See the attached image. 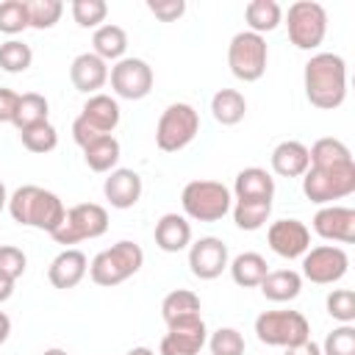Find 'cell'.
Returning <instances> with one entry per match:
<instances>
[{
  "label": "cell",
  "instance_id": "23",
  "mask_svg": "<svg viewBox=\"0 0 355 355\" xmlns=\"http://www.w3.org/2000/svg\"><path fill=\"white\" fill-rule=\"evenodd\" d=\"M236 200H269L275 197V178L261 166H247L236 175L233 183Z\"/></svg>",
  "mask_w": 355,
  "mask_h": 355
},
{
  "label": "cell",
  "instance_id": "51",
  "mask_svg": "<svg viewBox=\"0 0 355 355\" xmlns=\"http://www.w3.org/2000/svg\"><path fill=\"white\" fill-rule=\"evenodd\" d=\"M42 355H69L67 349H61V347H50V349H44Z\"/></svg>",
  "mask_w": 355,
  "mask_h": 355
},
{
  "label": "cell",
  "instance_id": "4",
  "mask_svg": "<svg viewBox=\"0 0 355 355\" xmlns=\"http://www.w3.org/2000/svg\"><path fill=\"white\" fill-rule=\"evenodd\" d=\"M180 205L186 219L219 222L233 208V197H230V189L219 180H191L180 191Z\"/></svg>",
  "mask_w": 355,
  "mask_h": 355
},
{
  "label": "cell",
  "instance_id": "17",
  "mask_svg": "<svg viewBox=\"0 0 355 355\" xmlns=\"http://www.w3.org/2000/svg\"><path fill=\"white\" fill-rule=\"evenodd\" d=\"M141 191H144L141 175L133 169H125V166H116L114 172H108L105 183H103L105 200L111 202V208H119V211L133 208L141 200Z\"/></svg>",
  "mask_w": 355,
  "mask_h": 355
},
{
  "label": "cell",
  "instance_id": "39",
  "mask_svg": "<svg viewBox=\"0 0 355 355\" xmlns=\"http://www.w3.org/2000/svg\"><path fill=\"white\" fill-rule=\"evenodd\" d=\"M324 308L336 322L352 324L355 322V291L352 288H333L324 300Z\"/></svg>",
  "mask_w": 355,
  "mask_h": 355
},
{
  "label": "cell",
  "instance_id": "42",
  "mask_svg": "<svg viewBox=\"0 0 355 355\" xmlns=\"http://www.w3.org/2000/svg\"><path fill=\"white\" fill-rule=\"evenodd\" d=\"M25 266H28V258L19 247L14 244H0V275L11 283H17L22 275H25Z\"/></svg>",
  "mask_w": 355,
  "mask_h": 355
},
{
  "label": "cell",
  "instance_id": "44",
  "mask_svg": "<svg viewBox=\"0 0 355 355\" xmlns=\"http://www.w3.org/2000/svg\"><path fill=\"white\" fill-rule=\"evenodd\" d=\"M100 136H105V133H97L83 116H75V122H72V139H75V144L83 150L86 144H92L94 139H100Z\"/></svg>",
  "mask_w": 355,
  "mask_h": 355
},
{
  "label": "cell",
  "instance_id": "34",
  "mask_svg": "<svg viewBox=\"0 0 355 355\" xmlns=\"http://www.w3.org/2000/svg\"><path fill=\"white\" fill-rule=\"evenodd\" d=\"M25 28H31L28 0H3L0 3V33L17 36Z\"/></svg>",
  "mask_w": 355,
  "mask_h": 355
},
{
  "label": "cell",
  "instance_id": "20",
  "mask_svg": "<svg viewBox=\"0 0 355 355\" xmlns=\"http://www.w3.org/2000/svg\"><path fill=\"white\" fill-rule=\"evenodd\" d=\"M269 161H272V172L280 175V178H302V175L308 172V166H311L308 147H305L302 141H297V139L280 141V144L272 150Z\"/></svg>",
  "mask_w": 355,
  "mask_h": 355
},
{
  "label": "cell",
  "instance_id": "43",
  "mask_svg": "<svg viewBox=\"0 0 355 355\" xmlns=\"http://www.w3.org/2000/svg\"><path fill=\"white\" fill-rule=\"evenodd\" d=\"M147 8L153 17H158L161 22H175L183 17L186 3L183 0H147Z\"/></svg>",
  "mask_w": 355,
  "mask_h": 355
},
{
  "label": "cell",
  "instance_id": "35",
  "mask_svg": "<svg viewBox=\"0 0 355 355\" xmlns=\"http://www.w3.org/2000/svg\"><path fill=\"white\" fill-rule=\"evenodd\" d=\"M19 139H22V147L31 150V153H50L55 150L58 144V130L50 125V122H39V125H31L25 130H19Z\"/></svg>",
  "mask_w": 355,
  "mask_h": 355
},
{
  "label": "cell",
  "instance_id": "50",
  "mask_svg": "<svg viewBox=\"0 0 355 355\" xmlns=\"http://www.w3.org/2000/svg\"><path fill=\"white\" fill-rule=\"evenodd\" d=\"M125 355H155L150 347H133V349H128Z\"/></svg>",
  "mask_w": 355,
  "mask_h": 355
},
{
  "label": "cell",
  "instance_id": "13",
  "mask_svg": "<svg viewBox=\"0 0 355 355\" xmlns=\"http://www.w3.org/2000/svg\"><path fill=\"white\" fill-rule=\"evenodd\" d=\"M230 263L227 244L216 236H202L194 244H189V269L200 280H214L219 277Z\"/></svg>",
  "mask_w": 355,
  "mask_h": 355
},
{
  "label": "cell",
  "instance_id": "33",
  "mask_svg": "<svg viewBox=\"0 0 355 355\" xmlns=\"http://www.w3.org/2000/svg\"><path fill=\"white\" fill-rule=\"evenodd\" d=\"M272 202L269 200H236L233 222L239 230H261L269 222Z\"/></svg>",
  "mask_w": 355,
  "mask_h": 355
},
{
  "label": "cell",
  "instance_id": "38",
  "mask_svg": "<svg viewBox=\"0 0 355 355\" xmlns=\"http://www.w3.org/2000/svg\"><path fill=\"white\" fill-rule=\"evenodd\" d=\"M64 14V3L61 0H28V17H31V28L36 31H47L53 28Z\"/></svg>",
  "mask_w": 355,
  "mask_h": 355
},
{
  "label": "cell",
  "instance_id": "16",
  "mask_svg": "<svg viewBox=\"0 0 355 355\" xmlns=\"http://www.w3.org/2000/svg\"><path fill=\"white\" fill-rule=\"evenodd\" d=\"M313 230L324 241L352 244L355 241V211L347 205H322L313 214Z\"/></svg>",
  "mask_w": 355,
  "mask_h": 355
},
{
  "label": "cell",
  "instance_id": "32",
  "mask_svg": "<svg viewBox=\"0 0 355 355\" xmlns=\"http://www.w3.org/2000/svg\"><path fill=\"white\" fill-rule=\"evenodd\" d=\"M47 114H50L47 97L39 94V92H25V94H19V100H17V111H14L11 125H14L17 130H25V128H31V125L47 122Z\"/></svg>",
  "mask_w": 355,
  "mask_h": 355
},
{
  "label": "cell",
  "instance_id": "11",
  "mask_svg": "<svg viewBox=\"0 0 355 355\" xmlns=\"http://www.w3.org/2000/svg\"><path fill=\"white\" fill-rule=\"evenodd\" d=\"M349 269V255L338 244H319L308 247L302 255V277L316 283V286H330L338 283Z\"/></svg>",
  "mask_w": 355,
  "mask_h": 355
},
{
  "label": "cell",
  "instance_id": "37",
  "mask_svg": "<svg viewBox=\"0 0 355 355\" xmlns=\"http://www.w3.org/2000/svg\"><path fill=\"white\" fill-rule=\"evenodd\" d=\"M69 11H72V19L80 28H94L97 31L100 25H105L108 3L105 0H72Z\"/></svg>",
  "mask_w": 355,
  "mask_h": 355
},
{
  "label": "cell",
  "instance_id": "29",
  "mask_svg": "<svg viewBox=\"0 0 355 355\" xmlns=\"http://www.w3.org/2000/svg\"><path fill=\"white\" fill-rule=\"evenodd\" d=\"M200 297L194 294V291H189V288H175V291H169L166 297H164V302H161V316H164V322H166V327L169 324H175V322H183V319H191V316H200Z\"/></svg>",
  "mask_w": 355,
  "mask_h": 355
},
{
  "label": "cell",
  "instance_id": "10",
  "mask_svg": "<svg viewBox=\"0 0 355 355\" xmlns=\"http://www.w3.org/2000/svg\"><path fill=\"white\" fill-rule=\"evenodd\" d=\"M108 230V211L97 202H78L67 211L61 227L55 233H50L55 239V244H78L86 239H97Z\"/></svg>",
  "mask_w": 355,
  "mask_h": 355
},
{
  "label": "cell",
  "instance_id": "48",
  "mask_svg": "<svg viewBox=\"0 0 355 355\" xmlns=\"http://www.w3.org/2000/svg\"><path fill=\"white\" fill-rule=\"evenodd\" d=\"M11 294H14V283H11V280H6V277L0 275V302H6Z\"/></svg>",
  "mask_w": 355,
  "mask_h": 355
},
{
  "label": "cell",
  "instance_id": "26",
  "mask_svg": "<svg viewBox=\"0 0 355 355\" xmlns=\"http://www.w3.org/2000/svg\"><path fill=\"white\" fill-rule=\"evenodd\" d=\"M227 269H230V277H233L236 286H241V288H255V286H261V280L266 277L269 263H266V258H263L261 252H241V255H236V258L227 263Z\"/></svg>",
  "mask_w": 355,
  "mask_h": 355
},
{
  "label": "cell",
  "instance_id": "14",
  "mask_svg": "<svg viewBox=\"0 0 355 355\" xmlns=\"http://www.w3.org/2000/svg\"><path fill=\"white\" fill-rule=\"evenodd\" d=\"M205 341H208V327L202 316H191V319H183L166 327V336L161 338L158 352L161 355H200Z\"/></svg>",
  "mask_w": 355,
  "mask_h": 355
},
{
  "label": "cell",
  "instance_id": "3",
  "mask_svg": "<svg viewBox=\"0 0 355 355\" xmlns=\"http://www.w3.org/2000/svg\"><path fill=\"white\" fill-rule=\"evenodd\" d=\"M141 263H144V250L136 241L122 239L92 258L89 277H92V283L111 288V286H119L128 277H133L141 269Z\"/></svg>",
  "mask_w": 355,
  "mask_h": 355
},
{
  "label": "cell",
  "instance_id": "8",
  "mask_svg": "<svg viewBox=\"0 0 355 355\" xmlns=\"http://www.w3.org/2000/svg\"><path fill=\"white\" fill-rule=\"evenodd\" d=\"M352 191H355V164L333 166V169L308 166V172L302 175V194L316 205H336V200H344Z\"/></svg>",
  "mask_w": 355,
  "mask_h": 355
},
{
  "label": "cell",
  "instance_id": "47",
  "mask_svg": "<svg viewBox=\"0 0 355 355\" xmlns=\"http://www.w3.org/2000/svg\"><path fill=\"white\" fill-rule=\"evenodd\" d=\"M8 336H11V319H8V313L0 311V344H6Z\"/></svg>",
  "mask_w": 355,
  "mask_h": 355
},
{
  "label": "cell",
  "instance_id": "9",
  "mask_svg": "<svg viewBox=\"0 0 355 355\" xmlns=\"http://www.w3.org/2000/svg\"><path fill=\"white\" fill-rule=\"evenodd\" d=\"M255 336L266 347H294L311 338V324L300 311H263L255 319Z\"/></svg>",
  "mask_w": 355,
  "mask_h": 355
},
{
  "label": "cell",
  "instance_id": "28",
  "mask_svg": "<svg viewBox=\"0 0 355 355\" xmlns=\"http://www.w3.org/2000/svg\"><path fill=\"white\" fill-rule=\"evenodd\" d=\"M92 44H94L92 53L100 55L105 64L108 61H119V58H125V50H128V33H125V28H119L114 22H105V25H100L94 31Z\"/></svg>",
  "mask_w": 355,
  "mask_h": 355
},
{
  "label": "cell",
  "instance_id": "49",
  "mask_svg": "<svg viewBox=\"0 0 355 355\" xmlns=\"http://www.w3.org/2000/svg\"><path fill=\"white\" fill-rule=\"evenodd\" d=\"M8 208V191H6V183L0 180V211Z\"/></svg>",
  "mask_w": 355,
  "mask_h": 355
},
{
  "label": "cell",
  "instance_id": "5",
  "mask_svg": "<svg viewBox=\"0 0 355 355\" xmlns=\"http://www.w3.org/2000/svg\"><path fill=\"white\" fill-rule=\"evenodd\" d=\"M288 39L300 50H316L327 36V11L316 0H297L286 11Z\"/></svg>",
  "mask_w": 355,
  "mask_h": 355
},
{
  "label": "cell",
  "instance_id": "25",
  "mask_svg": "<svg viewBox=\"0 0 355 355\" xmlns=\"http://www.w3.org/2000/svg\"><path fill=\"white\" fill-rule=\"evenodd\" d=\"M308 158H311V166H316V169H333V166L355 164L349 147L341 139H333V136L316 139L313 147H308Z\"/></svg>",
  "mask_w": 355,
  "mask_h": 355
},
{
  "label": "cell",
  "instance_id": "18",
  "mask_svg": "<svg viewBox=\"0 0 355 355\" xmlns=\"http://www.w3.org/2000/svg\"><path fill=\"white\" fill-rule=\"evenodd\" d=\"M69 80L83 94H97L108 83V64L94 53H80L69 64Z\"/></svg>",
  "mask_w": 355,
  "mask_h": 355
},
{
  "label": "cell",
  "instance_id": "21",
  "mask_svg": "<svg viewBox=\"0 0 355 355\" xmlns=\"http://www.w3.org/2000/svg\"><path fill=\"white\" fill-rule=\"evenodd\" d=\"M155 244L164 252H180L191 244V222L183 214H164L155 222Z\"/></svg>",
  "mask_w": 355,
  "mask_h": 355
},
{
  "label": "cell",
  "instance_id": "2",
  "mask_svg": "<svg viewBox=\"0 0 355 355\" xmlns=\"http://www.w3.org/2000/svg\"><path fill=\"white\" fill-rule=\"evenodd\" d=\"M8 214L17 225L36 227L44 233H55L67 216V208L58 194L42 189V186H19L8 197Z\"/></svg>",
  "mask_w": 355,
  "mask_h": 355
},
{
  "label": "cell",
  "instance_id": "31",
  "mask_svg": "<svg viewBox=\"0 0 355 355\" xmlns=\"http://www.w3.org/2000/svg\"><path fill=\"white\" fill-rule=\"evenodd\" d=\"M211 114L219 125H239L247 114V100L239 89H219L211 97Z\"/></svg>",
  "mask_w": 355,
  "mask_h": 355
},
{
  "label": "cell",
  "instance_id": "6",
  "mask_svg": "<svg viewBox=\"0 0 355 355\" xmlns=\"http://www.w3.org/2000/svg\"><path fill=\"white\" fill-rule=\"evenodd\" d=\"M200 133V114L189 103H172L164 108L155 125V144L164 153H178L194 141Z\"/></svg>",
  "mask_w": 355,
  "mask_h": 355
},
{
  "label": "cell",
  "instance_id": "41",
  "mask_svg": "<svg viewBox=\"0 0 355 355\" xmlns=\"http://www.w3.org/2000/svg\"><path fill=\"white\" fill-rule=\"evenodd\" d=\"M322 355H355V327L352 324L333 327L322 344Z\"/></svg>",
  "mask_w": 355,
  "mask_h": 355
},
{
  "label": "cell",
  "instance_id": "19",
  "mask_svg": "<svg viewBox=\"0 0 355 355\" xmlns=\"http://www.w3.org/2000/svg\"><path fill=\"white\" fill-rule=\"evenodd\" d=\"M89 272V258L75 250V247H64L47 266V280L55 288H75Z\"/></svg>",
  "mask_w": 355,
  "mask_h": 355
},
{
  "label": "cell",
  "instance_id": "30",
  "mask_svg": "<svg viewBox=\"0 0 355 355\" xmlns=\"http://www.w3.org/2000/svg\"><path fill=\"white\" fill-rule=\"evenodd\" d=\"M244 19H247L252 33L263 36V33L275 31L283 22V8L275 0H250L244 6Z\"/></svg>",
  "mask_w": 355,
  "mask_h": 355
},
{
  "label": "cell",
  "instance_id": "46",
  "mask_svg": "<svg viewBox=\"0 0 355 355\" xmlns=\"http://www.w3.org/2000/svg\"><path fill=\"white\" fill-rule=\"evenodd\" d=\"M286 355H322V347L313 338H305L294 347H286Z\"/></svg>",
  "mask_w": 355,
  "mask_h": 355
},
{
  "label": "cell",
  "instance_id": "36",
  "mask_svg": "<svg viewBox=\"0 0 355 355\" xmlns=\"http://www.w3.org/2000/svg\"><path fill=\"white\" fill-rule=\"evenodd\" d=\"M33 61V50L19 42V39H8L0 44V69L3 72H25Z\"/></svg>",
  "mask_w": 355,
  "mask_h": 355
},
{
  "label": "cell",
  "instance_id": "24",
  "mask_svg": "<svg viewBox=\"0 0 355 355\" xmlns=\"http://www.w3.org/2000/svg\"><path fill=\"white\" fill-rule=\"evenodd\" d=\"M258 288L272 302H288V300L300 297V291H302V275L294 272V269H269Z\"/></svg>",
  "mask_w": 355,
  "mask_h": 355
},
{
  "label": "cell",
  "instance_id": "40",
  "mask_svg": "<svg viewBox=\"0 0 355 355\" xmlns=\"http://www.w3.org/2000/svg\"><path fill=\"white\" fill-rule=\"evenodd\" d=\"M208 349L211 355H244V336L236 327H219L208 336Z\"/></svg>",
  "mask_w": 355,
  "mask_h": 355
},
{
  "label": "cell",
  "instance_id": "22",
  "mask_svg": "<svg viewBox=\"0 0 355 355\" xmlns=\"http://www.w3.org/2000/svg\"><path fill=\"white\" fill-rule=\"evenodd\" d=\"M78 116H83L97 133H114V128L119 125V103L111 94L97 92L83 103Z\"/></svg>",
  "mask_w": 355,
  "mask_h": 355
},
{
  "label": "cell",
  "instance_id": "12",
  "mask_svg": "<svg viewBox=\"0 0 355 355\" xmlns=\"http://www.w3.org/2000/svg\"><path fill=\"white\" fill-rule=\"evenodd\" d=\"M108 80L116 97L141 100L153 92V67L144 58H119L108 69Z\"/></svg>",
  "mask_w": 355,
  "mask_h": 355
},
{
  "label": "cell",
  "instance_id": "45",
  "mask_svg": "<svg viewBox=\"0 0 355 355\" xmlns=\"http://www.w3.org/2000/svg\"><path fill=\"white\" fill-rule=\"evenodd\" d=\"M17 100H19V94H17L14 89L0 86V122H11V119H14Z\"/></svg>",
  "mask_w": 355,
  "mask_h": 355
},
{
  "label": "cell",
  "instance_id": "1",
  "mask_svg": "<svg viewBox=\"0 0 355 355\" xmlns=\"http://www.w3.org/2000/svg\"><path fill=\"white\" fill-rule=\"evenodd\" d=\"M305 97L322 111H333L347 97V64L338 53H316L302 72Z\"/></svg>",
  "mask_w": 355,
  "mask_h": 355
},
{
  "label": "cell",
  "instance_id": "15",
  "mask_svg": "<svg viewBox=\"0 0 355 355\" xmlns=\"http://www.w3.org/2000/svg\"><path fill=\"white\" fill-rule=\"evenodd\" d=\"M266 241H269V247H272L275 255H280L286 261H294V258H302L308 252V247H311V230L300 219H277V222L269 225Z\"/></svg>",
  "mask_w": 355,
  "mask_h": 355
},
{
  "label": "cell",
  "instance_id": "27",
  "mask_svg": "<svg viewBox=\"0 0 355 355\" xmlns=\"http://www.w3.org/2000/svg\"><path fill=\"white\" fill-rule=\"evenodd\" d=\"M119 155H122V147L111 133H105L83 147V161L92 172H114L119 164Z\"/></svg>",
  "mask_w": 355,
  "mask_h": 355
},
{
  "label": "cell",
  "instance_id": "7",
  "mask_svg": "<svg viewBox=\"0 0 355 355\" xmlns=\"http://www.w3.org/2000/svg\"><path fill=\"white\" fill-rule=\"evenodd\" d=\"M266 61H269V47H266L263 36H258L252 31H239L230 39L227 67L239 80H244V83L261 80L263 72H266Z\"/></svg>",
  "mask_w": 355,
  "mask_h": 355
}]
</instances>
